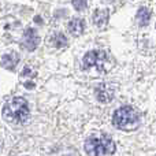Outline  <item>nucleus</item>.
<instances>
[{"mask_svg":"<svg viewBox=\"0 0 156 156\" xmlns=\"http://www.w3.org/2000/svg\"><path fill=\"white\" fill-rule=\"evenodd\" d=\"M29 116V105L23 97H14L3 108V118L11 123H25Z\"/></svg>","mask_w":156,"mask_h":156,"instance_id":"1","label":"nucleus"},{"mask_svg":"<svg viewBox=\"0 0 156 156\" xmlns=\"http://www.w3.org/2000/svg\"><path fill=\"white\" fill-rule=\"evenodd\" d=\"M85 151L89 156H110L115 152V143L107 136H93L86 140Z\"/></svg>","mask_w":156,"mask_h":156,"instance_id":"2","label":"nucleus"},{"mask_svg":"<svg viewBox=\"0 0 156 156\" xmlns=\"http://www.w3.org/2000/svg\"><path fill=\"white\" fill-rule=\"evenodd\" d=\"M112 122L121 130H134L140 125V114L133 107H121L114 114Z\"/></svg>","mask_w":156,"mask_h":156,"instance_id":"3","label":"nucleus"},{"mask_svg":"<svg viewBox=\"0 0 156 156\" xmlns=\"http://www.w3.org/2000/svg\"><path fill=\"white\" fill-rule=\"evenodd\" d=\"M107 59V54L104 51H89L82 59V69L89 70L92 67H99Z\"/></svg>","mask_w":156,"mask_h":156,"instance_id":"4","label":"nucleus"},{"mask_svg":"<svg viewBox=\"0 0 156 156\" xmlns=\"http://www.w3.org/2000/svg\"><path fill=\"white\" fill-rule=\"evenodd\" d=\"M114 93H115V88L111 83H100L96 89L97 100L101 103H110L114 99Z\"/></svg>","mask_w":156,"mask_h":156,"instance_id":"5","label":"nucleus"},{"mask_svg":"<svg viewBox=\"0 0 156 156\" xmlns=\"http://www.w3.org/2000/svg\"><path fill=\"white\" fill-rule=\"evenodd\" d=\"M38 43H40V37H38L37 32L34 29H26L23 33V38H22V44L26 49L29 51H34L37 48Z\"/></svg>","mask_w":156,"mask_h":156,"instance_id":"6","label":"nucleus"},{"mask_svg":"<svg viewBox=\"0 0 156 156\" xmlns=\"http://www.w3.org/2000/svg\"><path fill=\"white\" fill-rule=\"evenodd\" d=\"M18 62H19V56L15 52H8V54L3 55L2 58V66L4 69H8V70H12Z\"/></svg>","mask_w":156,"mask_h":156,"instance_id":"7","label":"nucleus"},{"mask_svg":"<svg viewBox=\"0 0 156 156\" xmlns=\"http://www.w3.org/2000/svg\"><path fill=\"white\" fill-rule=\"evenodd\" d=\"M85 29V22L81 18H73L69 22V32L73 36H81Z\"/></svg>","mask_w":156,"mask_h":156,"instance_id":"8","label":"nucleus"},{"mask_svg":"<svg viewBox=\"0 0 156 156\" xmlns=\"http://www.w3.org/2000/svg\"><path fill=\"white\" fill-rule=\"evenodd\" d=\"M108 16H110V14L107 10H96L93 14V23L99 27L104 26L108 21Z\"/></svg>","mask_w":156,"mask_h":156,"instance_id":"9","label":"nucleus"},{"mask_svg":"<svg viewBox=\"0 0 156 156\" xmlns=\"http://www.w3.org/2000/svg\"><path fill=\"white\" fill-rule=\"evenodd\" d=\"M137 22L140 26H147L149 23V19H151V11L147 7H141L137 12Z\"/></svg>","mask_w":156,"mask_h":156,"instance_id":"10","label":"nucleus"},{"mask_svg":"<svg viewBox=\"0 0 156 156\" xmlns=\"http://www.w3.org/2000/svg\"><path fill=\"white\" fill-rule=\"evenodd\" d=\"M55 45L58 47V48H62V47H66L67 45V38H66L65 34H62V33H58L56 36H55Z\"/></svg>","mask_w":156,"mask_h":156,"instance_id":"11","label":"nucleus"},{"mask_svg":"<svg viewBox=\"0 0 156 156\" xmlns=\"http://www.w3.org/2000/svg\"><path fill=\"white\" fill-rule=\"evenodd\" d=\"M73 5L77 11H83L88 7V0H73Z\"/></svg>","mask_w":156,"mask_h":156,"instance_id":"12","label":"nucleus"}]
</instances>
